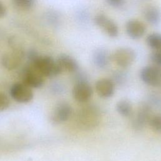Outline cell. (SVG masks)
Returning <instances> with one entry per match:
<instances>
[{"mask_svg":"<svg viewBox=\"0 0 161 161\" xmlns=\"http://www.w3.org/2000/svg\"><path fill=\"white\" fill-rule=\"evenodd\" d=\"M11 50L5 53L1 57V64L6 69L12 70L18 68L23 62L25 53L23 48L15 40H10Z\"/></svg>","mask_w":161,"mask_h":161,"instance_id":"3","label":"cell"},{"mask_svg":"<svg viewBox=\"0 0 161 161\" xmlns=\"http://www.w3.org/2000/svg\"><path fill=\"white\" fill-rule=\"evenodd\" d=\"M140 77L148 86H159L161 84V67L155 65L145 66L140 70Z\"/></svg>","mask_w":161,"mask_h":161,"instance_id":"7","label":"cell"},{"mask_svg":"<svg viewBox=\"0 0 161 161\" xmlns=\"http://www.w3.org/2000/svg\"><path fill=\"white\" fill-rule=\"evenodd\" d=\"M22 82L31 88L41 87L45 81V77L32 65L28 64L22 70Z\"/></svg>","mask_w":161,"mask_h":161,"instance_id":"4","label":"cell"},{"mask_svg":"<svg viewBox=\"0 0 161 161\" xmlns=\"http://www.w3.org/2000/svg\"><path fill=\"white\" fill-rule=\"evenodd\" d=\"M9 94L14 100L20 103H27L33 97L31 88L23 82H16L13 84L10 87Z\"/></svg>","mask_w":161,"mask_h":161,"instance_id":"8","label":"cell"},{"mask_svg":"<svg viewBox=\"0 0 161 161\" xmlns=\"http://www.w3.org/2000/svg\"><path fill=\"white\" fill-rule=\"evenodd\" d=\"M6 14V9L4 5L0 1V18L4 17Z\"/></svg>","mask_w":161,"mask_h":161,"instance_id":"24","label":"cell"},{"mask_svg":"<svg viewBox=\"0 0 161 161\" xmlns=\"http://www.w3.org/2000/svg\"><path fill=\"white\" fill-rule=\"evenodd\" d=\"M136 53L130 47L116 49L111 55V59L121 68H127L133 64L136 58Z\"/></svg>","mask_w":161,"mask_h":161,"instance_id":"5","label":"cell"},{"mask_svg":"<svg viewBox=\"0 0 161 161\" xmlns=\"http://www.w3.org/2000/svg\"><path fill=\"white\" fill-rule=\"evenodd\" d=\"M28 64L34 66L45 77H55L62 72L57 60L48 55H38L33 61Z\"/></svg>","mask_w":161,"mask_h":161,"instance_id":"2","label":"cell"},{"mask_svg":"<svg viewBox=\"0 0 161 161\" xmlns=\"http://www.w3.org/2000/svg\"><path fill=\"white\" fill-rule=\"evenodd\" d=\"M101 120L99 109L94 105L82 107L77 114L76 122L78 126L84 130H89L96 128Z\"/></svg>","mask_w":161,"mask_h":161,"instance_id":"1","label":"cell"},{"mask_svg":"<svg viewBox=\"0 0 161 161\" xmlns=\"http://www.w3.org/2000/svg\"><path fill=\"white\" fill-rule=\"evenodd\" d=\"M91 86L86 80L77 81L72 89V96L74 99L80 103L87 102L92 95Z\"/></svg>","mask_w":161,"mask_h":161,"instance_id":"9","label":"cell"},{"mask_svg":"<svg viewBox=\"0 0 161 161\" xmlns=\"http://www.w3.org/2000/svg\"><path fill=\"white\" fill-rule=\"evenodd\" d=\"M111 59L108 51L104 48H98L95 50L92 55L94 64L99 69H104L108 66Z\"/></svg>","mask_w":161,"mask_h":161,"instance_id":"16","label":"cell"},{"mask_svg":"<svg viewBox=\"0 0 161 161\" xmlns=\"http://www.w3.org/2000/svg\"><path fill=\"white\" fill-rule=\"evenodd\" d=\"M145 21L151 25L157 26L161 22V11L155 6H148L143 10Z\"/></svg>","mask_w":161,"mask_h":161,"instance_id":"15","label":"cell"},{"mask_svg":"<svg viewBox=\"0 0 161 161\" xmlns=\"http://www.w3.org/2000/svg\"><path fill=\"white\" fill-rule=\"evenodd\" d=\"M146 43L153 50H161V33H152L146 37Z\"/></svg>","mask_w":161,"mask_h":161,"instance_id":"18","label":"cell"},{"mask_svg":"<svg viewBox=\"0 0 161 161\" xmlns=\"http://www.w3.org/2000/svg\"><path fill=\"white\" fill-rule=\"evenodd\" d=\"M72 108L71 106L66 102H61L55 106L51 119L54 123H62L67 121L71 116Z\"/></svg>","mask_w":161,"mask_h":161,"instance_id":"12","label":"cell"},{"mask_svg":"<svg viewBox=\"0 0 161 161\" xmlns=\"http://www.w3.org/2000/svg\"><path fill=\"white\" fill-rule=\"evenodd\" d=\"M125 31L128 36L131 39L139 40L145 35L147 27L140 20L131 19L126 22Z\"/></svg>","mask_w":161,"mask_h":161,"instance_id":"10","label":"cell"},{"mask_svg":"<svg viewBox=\"0 0 161 161\" xmlns=\"http://www.w3.org/2000/svg\"><path fill=\"white\" fill-rule=\"evenodd\" d=\"M9 101L8 97L0 92V111L6 110L9 106Z\"/></svg>","mask_w":161,"mask_h":161,"instance_id":"22","label":"cell"},{"mask_svg":"<svg viewBox=\"0 0 161 161\" xmlns=\"http://www.w3.org/2000/svg\"><path fill=\"white\" fill-rule=\"evenodd\" d=\"M95 88L97 94L100 97L103 98H109L114 94L115 86L112 80L103 78L96 82Z\"/></svg>","mask_w":161,"mask_h":161,"instance_id":"13","label":"cell"},{"mask_svg":"<svg viewBox=\"0 0 161 161\" xmlns=\"http://www.w3.org/2000/svg\"><path fill=\"white\" fill-rule=\"evenodd\" d=\"M109 6L114 8H122L126 3V0H106Z\"/></svg>","mask_w":161,"mask_h":161,"instance_id":"23","label":"cell"},{"mask_svg":"<svg viewBox=\"0 0 161 161\" xmlns=\"http://www.w3.org/2000/svg\"><path fill=\"white\" fill-rule=\"evenodd\" d=\"M148 123L154 131L161 132V114L152 115L148 121Z\"/></svg>","mask_w":161,"mask_h":161,"instance_id":"20","label":"cell"},{"mask_svg":"<svg viewBox=\"0 0 161 161\" xmlns=\"http://www.w3.org/2000/svg\"><path fill=\"white\" fill-rule=\"evenodd\" d=\"M116 109L120 115L125 117L131 116L133 111V108L131 103L126 99L119 101L116 103Z\"/></svg>","mask_w":161,"mask_h":161,"instance_id":"17","label":"cell"},{"mask_svg":"<svg viewBox=\"0 0 161 161\" xmlns=\"http://www.w3.org/2000/svg\"><path fill=\"white\" fill-rule=\"evenodd\" d=\"M150 58L154 65L161 67V50H153L150 55Z\"/></svg>","mask_w":161,"mask_h":161,"instance_id":"21","label":"cell"},{"mask_svg":"<svg viewBox=\"0 0 161 161\" xmlns=\"http://www.w3.org/2000/svg\"><path fill=\"white\" fill-rule=\"evenodd\" d=\"M62 72L65 71L70 73H75L79 70V64L77 60L67 54L60 55L56 60Z\"/></svg>","mask_w":161,"mask_h":161,"instance_id":"14","label":"cell"},{"mask_svg":"<svg viewBox=\"0 0 161 161\" xmlns=\"http://www.w3.org/2000/svg\"><path fill=\"white\" fill-rule=\"evenodd\" d=\"M14 6L18 9L28 10L32 8L35 0H12Z\"/></svg>","mask_w":161,"mask_h":161,"instance_id":"19","label":"cell"},{"mask_svg":"<svg viewBox=\"0 0 161 161\" xmlns=\"http://www.w3.org/2000/svg\"><path fill=\"white\" fill-rule=\"evenodd\" d=\"M152 109L149 105L144 103L139 106L137 112L132 120L133 128L136 130H141L148 123L152 116Z\"/></svg>","mask_w":161,"mask_h":161,"instance_id":"11","label":"cell"},{"mask_svg":"<svg viewBox=\"0 0 161 161\" xmlns=\"http://www.w3.org/2000/svg\"><path fill=\"white\" fill-rule=\"evenodd\" d=\"M94 23L110 38H116L119 35V28L117 24L106 15L99 13L93 19Z\"/></svg>","mask_w":161,"mask_h":161,"instance_id":"6","label":"cell"}]
</instances>
